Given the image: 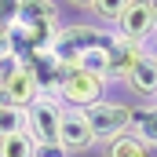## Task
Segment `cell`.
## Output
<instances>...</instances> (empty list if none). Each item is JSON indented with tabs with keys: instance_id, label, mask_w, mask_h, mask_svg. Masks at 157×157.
Segmentation results:
<instances>
[{
	"instance_id": "obj_1",
	"label": "cell",
	"mask_w": 157,
	"mask_h": 157,
	"mask_svg": "<svg viewBox=\"0 0 157 157\" xmlns=\"http://www.w3.org/2000/svg\"><path fill=\"white\" fill-rule=\"evenodd\" d=\"M113 29L106 26H95V22H73V26H59V37L51 44V55L62 62V66H77L80 55L95 51V48H110L113 44Z\"/></svg>"
},
{
	"instance_id": "obj_2",
	"label": "cell",
	"mask_w": 157,
	"mask_h": 157,
	"mask_svg": "<svg viewBox=\"0 0 157 157\" xmlns=\"http://www.w3.org/2000/svg\"><path fill=\"white\" fill-rule=\"evenodd\" d=\"M106 77L84 70V66H66L62 70V80L55 88V95L62 99V106H73V110H88L95 106L99 99H106Z\"/></svg>"
},
{
	"instance_id": "obj_3",
	"label": "cell",
	"mask_w": 157,
	"mask_h": 157,
	"mask_svg": "<svg viewBox=\"0 0 157 157\" xmlns=\"http://www.w3.org/2000/svg\"><path fill=\"white\" fill-rule=\"evenodd\" d=\"M132 110H135V106L117 102V99H99L95 106H88L84 117H88V128H91L95 143H110V139L124 135V132L132 128Z\"/></svg>"
},
{
	"instance_id": "obj_4",
	"label": "cell",
	"mask_w": 157,
	"mask_h": 157,
	"mask_svg": "<svg viewBox=\"0 0 157 157\" xmlns=\"http://www.w3.org/2000/svg\"><path fill=\"white\" fill-rule=\"evenodd\" d=\"M62 99L59 95H37L26 106V135L33 143H59V124H62Z\"/></svg>"
},
{
	"instance_id": "obj_5",
	"label": "cell",
	"mask_w": 157,
	"mask_h": 157,
	"mask_svg": "<svg viewBox=\"0 0 157 157\" xmlns=\"http://www.w3.org/2000/svg\"><path fill=\"white\" fill-rule=\"evenodd\" d=\"M113 37L132 40V44H150V37H154V7H150V0H132L124 7V15L113 22Z\"/></svg>"
},
{
	"instance_id": "obj_6",
	"label": "cell",
	"mask_w": 157,
	"mask_h": 157,
	"mask_svg": "<svg viewBox=\"0 0 157 157\" xmlns=\"http://www.w3.org/2000/svg\"><path fill=\"white\" fill-rule=\"evenodd\" d=\"M59 146H62L66 154H84V150H91V146H95V135H91V128H88L84 110H73V106H66V110H62Z\"/></svg>"
},
{
	"instance_id": "obj_7",
	"label": "cell",
	"mask_w": 157,
	"mask_h": 157,
	"mask_svg": "<svg viewBox=\"0 0 157 157\" xmlns=\"http://www.w3.org/2000/svg\"><path fill=\"white\" fill-rule=\"evenodd\" d=\"M146 44H132V40H113V48L106 51V84L110 80H128L132 66L146 55Z\"/></svg>"
},
{
	"instance_id": "obj_8",
	"label": "cell",
	"mask_w": 157,
	"mask_h": 157,
	"mask_svg": "<svg viewBox=\"0 0 157 157\" xmlns=\"http://www.w3.org/2000/svg\"><path fill=\"white\" fill-rule=\"evenodd\" d=\"M124 84H128L132 95H139L143 102H154L157 99V51H146V55L132 66V73H128Z\"/></svg>"
},
{
	"instance_id": "obj_9",
	"label": "cell",
	"mask_w": 157,
	"mask_h": 157,
	"mask_svg": "<svg viewBox=\"0 0 157 157\" xmlns=\"http://www.w3.org/2000/svg\"><path fill=\"white\" fill-rule=\"evenodd\" d=\"M0 91H4V102H7V106H22V110H26L37 95H44V91H40V84H37V77H33L26 66H18L11 77L4 80V84H0Z\"/></svg>"
},
{
	"instance_id": "obj_10",
	"label": "cell",
	"mask_w": 157,
	"mask_h": 157,
	"mask_svg": "<svg viewBox=\"0 0 157 157\" xmlns=\"http://www.w3.org/2000/svg\"><path fill=\"white\" fill-rule=\"evenodd\" d=\"M139 143H146L157 154V102H143L132 110V128H128Z\"/></svg>"
},
{
	"instance_id": "obj_11",
	"label": "cell",
	"mask_w": 157,
	"mask_h": 157,
	"mask_svg": "<svg viewBox=\"0 0 157 157\" xmlns=\"http://www.w3.org/2000/svg\"><path fill=\"white\" fill-rule=\"evenodd\" d=\"M102 157H154V150H150L146 143H139L132 132H124L117 139L102 143Z\"/></svg>"
},
{
	"instance_id": "obj_12",
	"label": "cell",
	"mask_w": 157,
	"mask_h": 157,
	"mask_svg": "<svg viewBox=\"0 0 157 157\" xmlns=\"http://www.w3.org/2000/svg\"><path fill=\"white\" fill-rule=\"evenodd\" d=\"M128 4H132V0H91V7H88V11H91L106 29H113V22L124 15V7H128Z\"/></svg>"
},
{
	"instance_id": "obj_13",
	"label": "cell",
	"mask_w": 157,
	"mask_h": 157,
	"mask_svg": "<svg viewBox=\"0 0 157 157\" xmlns=\"http://www.w3.org/2000/svg\"><path fill=\"white\" fill-rule=\"evenodd\" d=\"M18 132H26V110H22V106H7V102H0V139L18 135Z\"/></svg>"
},
{
	"instance_id": "obj_14",
	"label": "cell",
	"mask_w": 157,
	"mask_h": 157,
	"mask_svg": "<svg viewBox=\"0 0 157 157\" xmlns=\"http://www.w3.org/2000/svg\"><path fill=\"white\" fill-rule=\"evenodd\" d=\"M33 139L26 135V132H18V135H7V139H0V157H33Z\"/></svg>"
},
{
	"instance_id": "obj_15",
	"label": "cell",
	"mask_w": 157,
	"mask_h": 157,
	"mask_svg": "<svg viewBox=\"0 0 157 157\" xmlns=\"http://www.w3.org/2000/svg\"><path fill=\"white\" fill-rule=\"evenodd\" d=\"M18 26V0H0V29Z\"/></svg>"
},
{
	"instance_id": "obj_16",
	"label": "cell",
	"mask_w": 157,
	"mask_h": 157,
	"mask_svg": "<svg viewBox=\"0 0 157 157\" xmlns=\"http://www.w3.org/2000/svg\"><path fill=\"white\" fill-rule=\"evenodd\" d=\"M33 157H70V154H66L59 143H37V146H33Z\"/></svg>"
},
{
	"instance_id": "obj_17",
	"label": "cell",
	"mask_w": 157,
	"mask_h": 157,
	"mask_svg": "<svg viewBox=\"0 0 157 157\" xmlns=\"http://www.w3.org/2000/svg\"><path fill=\"white\" fill-rule=\"evenodd\" d=\"M18 66H22V59H18V55H0V84L11 77Z\"/></svg>"
},
{
	"instance_id": "obj_18",
	"label": "cell",
	"mask_w": 157,
	"mask_h": 157,
	"mask_svg": "<svg viewBox=\"0 0 157 157\" xmlns=\"http://www.w3.org/2000/svg\"><path fill=\"white\" fill-rule=\"evenodd\" d=\"M0 55H15V40H11V29H0Z\"/></svg>"
},
{
	"instance_id": "obj_19",
	"label": "cell",
	"mask_w": 157,
	"mask_h": 157,
	"mask_svg": "<svg viewBox=\"0 0 157 157\" xmlns=\"http://www.w3.org/2000/svg\"><path fill=\"white\" fill-rule=\"evenodd\" d=\"M150 7H154V37H150V44H154L157 40V0H150ZM150 44H146V48H150Z\"/></svg>"
},
{
	"instance_id": "obj_20",
	"label": "cell",
	"mask_w": 157,
	"mask_h": 157,
	"mask_svg": "<svg viewBox=\"0 0 157 157\" xmlns=\"http://www.w3.org/2000/svg\"><path fill=\"white\" fill-rule=\"evenodd\" d=\"M66 4H73V7H91V0H66Z\"/></svg>"
},
{
	"instance_id": "obj_21",
	"label": "cell",
	"mask_w": 157,
	"mask_h": 157,
	"mask_svg": "<svg viewBox=\"0 0 157 157\" xmlns=\"http://www.w3.org/2000/svg\"><path fill=\"white\" fill-rule=\"evenodd\" d=\"M154 102H157V99H154Z\"/></svg>"
},
{
	"instance_id": "obj_22",
	"label": "cell",
	"mask_w": 157,
	"mask_h": 157,
	"mask_svg": "<svg viewBox=\"0 0 157 157\" xmlns=\"http://www.w3.org/2000/svg\"><path fill=\"white\" fill-rule=\"evenodd\" d=\"M154 157H157V154H154Z\"/></svg>"
}]
</instances>
